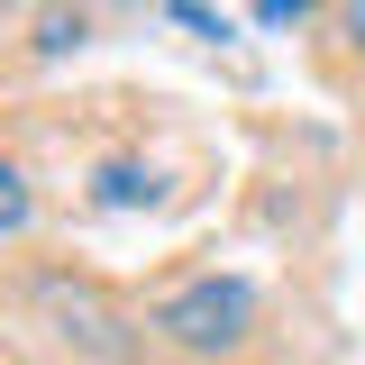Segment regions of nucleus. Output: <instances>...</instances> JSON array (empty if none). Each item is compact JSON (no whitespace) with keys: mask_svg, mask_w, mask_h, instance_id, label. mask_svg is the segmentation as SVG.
Segmentation results:
<instances>
[{"mask_svg":"<svg viewBox=\"0 0 365 365\" xmlns=\"http://www.w3.org/2000/svg\"><path fill=\"white\" fill-rule=\"evenodd\" d=\"M247 329H256V283H237V274H201L155 302V338L182 356H228Z\"/></svg>","mask_w":365,"mask_h":365,"instance_id":"f257e3e1","label":"nucleus"},{"mask_svg":"<svg viewBox=\"0 0 365 365\" xmlns=\"http://www.w3.org/2000/svg\"><path fill=\"white\" fill-rule=\"evenodd\" d=\"M46 311L64 319V338H83L91 356H128V338L110 329V311H101V302H83V292H64V283H46Z\"/></svg>","mask_w":365,"mask_h":365,"instance_id":"f03ea898","label":"nucleus"},{"mask_svg":"<svg viewBox=\"0 0 365 365\" xmlns=\"http://www.w3.org/2000/svg\"><path fill=\"white\" fill-rule=\"evenodd\" d=\"M91 201H101V210H155V201H165V174L119 155V165H101V174H91Z\"/></svg>","mask_w":365,"mask_h":365,"instance_id":"7ed1b4c3","label":"nucleus"},{"mask_svg":"<svg viewBox=\"0 0 365 365\" xmlns=\"http://www.w3.org/2000/svg\"><path fill=\"white\" fill-rule=\"evenodd\" d=\"M28 220H37V192H28V174L0 155V237H28Z\"/></svg>","mask_w":365,"mask_h":365,"instance_id":"20e7f679","label":"nucleus"},{"mask_svg":"<svg viewBox=\"0 0 365 365\" xmlns=\"http://www.w3.org/2000/svg\"><path fill=\"white\" fill-rule=\"evenodd\" d=\"M83 37H91L83 9H73V19H64V9H55V19H37V46H46V55H64V46H83Z\"/></svg>","mask_w":365,"mask_h":365,"instance_id":"39448f33","label":"nucleus"},{"mask_svg":"<svg viewBox=\"0 0 365 365\" xmlns=\"http://www.w3.org/2000/svg\"><path fill=\"white\" fill-rule=\"evenodd\" d=\"M174 19L192 28V37H228V19H220V9H192V0H174Z\"/></svg>","mask_w":365,"mask_h":365,"instance_id":"423d86ee","label":"nucleus"},{"mask_svg":"<svg viewBox=\"0 0 365 365\" xmlns=\"http://www.w3.org/2000/svg\"><path fill=\"white\" fill-rule=\"evenodd\" d=\"M347 37H356V46H365V0H356V9H347Z\"/></svg>","mask_w":365,"mask_h":365,"instance_id":"0eeeda50","label":"nucleus"}]
</instances>
